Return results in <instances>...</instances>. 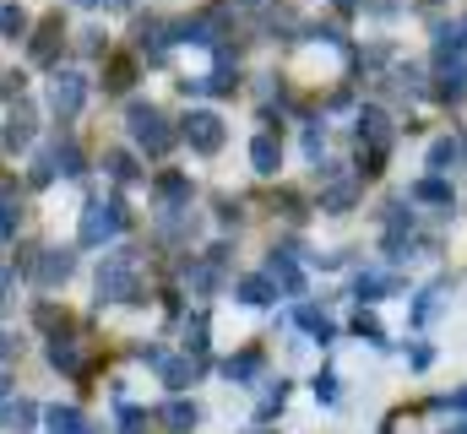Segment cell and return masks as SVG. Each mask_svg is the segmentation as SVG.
Returning a JSON list of instances; mask_svg holds the SVG:
<instances>
[{
	"mask_svg": "<svg viewBox=\"0 0 467 434\" xmlns=\"http://www.w3.org/2000/svg\"><path fill=\"white\" fill-rule=\"evenodd\" d=\"M125 82H130V66H125V60H119V66H109V88H115V93H119Z\"/></svg>",
	"mask_w": 467,
	"mask_h": 434,
	"instance_id": "74e56055",
	"label": "cell"
},
{
	"mask_svg": "<svg viewBox=\"0 0 467 434\" xmlns=\"http://www.w3.org/2000/svg\"><path fill=\"white\" fill-rule=\"evenodd\" d=\"M49 364L66 369V375H77V369H82V342H77V336H55V342H49Z\"/></svg>",
	"mask_w": 467,
	"mask_h": 434,
	"instance_id": "9a60e30c",
	"label": "cell"
},
{
	"mask_svg": "<svg viewBox=\"0 0 467 434\" xmlns=\"http://www.w3.org/2000/svg\"><path fill=\"white\" fill-rule=\"evenodd\" d=\"M266 283H277L288 299H299L305 294V272L294 266V255H283V250H272V261H266Z\"/></svg>",
	"mask_w": 467,
	"mask_h": 434,
	"instance_id": "9c48e42d",
	"label": "cell"
},
{
	"mask_svg": "<svg viewBox=\"0 0 467 434\" xmlns=\"http://www.w3.org/2000/svg\"><path fill=\"white\" fill-rule=\"evenodd\" d=\"M180 136H185V141H191L196 152H218V147H223V119H218L213 108H191V114H185V130H180Z\"/></svg>",
	"mask_w": 467,
	"mask_h": 434,
	"instance_id": "5b68a950",
	"label": "cell"
},
{
	"mask_svg": "<svg viewBox=\"0 0 467 434\" xmlns=\"http://www.w3.org/2000/svg\"><path fill=\"white\" fill-rule=\"evenodd\" d=\"M435 93H441L446 104H457V98L467 93V66H451V71L441 77V88H435Z\"/></svg>",
	"mask_w": 467,
	"mask_h": 434,
	"instance_id": "cb8c5ba5",
	"label": "cell"
},
{
	"mask_svg": "<svg viewBox=\"0 0 467 434\" xmlns=\"http://www.w3.org/2000/svg\"><path fill=\"white\" fill-rule=\"evenodd\" d=\"M223 369H229V380H255V375H261V353H239Z\"/></svg>",
	"mask_w": 467,
	"mask_h": 434,
	"instance_id": "d4e9b609",
	"label": "cell"
},
{
	"mask_svg": "<svg viewBox=\"0 0 467 434\" xmlns=\"http://www.w3.org/2000/svg\"><path fill=\"white\" fill-rule=\"evenodd\" d=\"M141 283H136V250H119L99 266V305H136Z\"/></svg>",
	"mask_w": 467,
	"mask_h": 434,
	"instance_id": "6da1fadb",
	"label": "cell"
},
{
	"mask_svg": "<svg viewBox=\"0 0 467 434\" xmlns=\"http://www.w3.org/2000/svg\"><path fill=\"white\" fill-rule=\"evenodd\" d=\"M358 191H364V180H358V174L332 180V185H327V196H321V207H327V212H348L353 202H358Z\"/></svg>",
	"mask_w": 467,
	"mask_h": 434,
	"instance_id": "8fae6325",
	"label": "cell"
},
{
	"mask_svg": "<svg viewBox=\"0 0 467 434\" xmlns=\"http://www.w3.org/2000/svg\"><path fill=\"white\" fill-rule=\"evenodd\" d=\"M413 202H430V207H451V185H446V180H419V185H413Z\"/></svg>",
	"mask_w": 467,
	"mask_h": 434,
	"instance_id": "44dd1931",
	"label": "cell"
},
{
	"mask_svg": "<svg viewBox=\"0 0 467 434\" xmlns=\"http://www.w3.org/2000/svg\"><path fill=\"white\" fill-rule=\"evenodd\" d=\"M125 228V202H88L82 212V244H104Z\"/></svg>",
	"mask_w": 467,
	"mask_h": 434,
	"instance_id": "3957f363",
	"label": "cell"
},
{
	"mask_svg": "<svg viewBox=\"0 0 467 434\" xmlns=\"http://www.w3.org/2000/svg\"><path fill=\"white\" fill-rule=\"evenodd\" d=\"M119 434H147V413H141V408H125V402H119Z\"/></svg>",
	"mask_w": 467,
	"mask_h": 434,
	"instance_id": "d6a6232c",
	"label": "cell"
},
{
	"mask_svg": "<svg viewBox=\"0 0 467 434\" xmlns=\"http://www.w3.org/2000/svg\"><path fill=\"white\" fill-rule=\"evenodd\" d=\"M0 33H5V38H22V33H27V16H22L16 5H0Z\"/></svg>",
	"mask_w": 467,
	"mask_h": 434,
	"instance_id": "1f68e13d",
	"label": "cell"
},
{
	"mask_svg": "<svg viewBox=\"0 0 467 434\" xmlns=\"http://www.w3.org/2000/svg\"><path fill=\"white\" fill-rule=\"evenodd\" d=\"M185 347H191V353H207V315H202V310L185 321Z\"/></svg>",
	"mask_w": 467,
	"mask_h": 434,
	"instance_id": "f546056e",
	"label": "cell"
},
{
	"mask_svg": "<svg viewBox=\"0 0 467 434\" xmlns=\"http://www.w3.org/2000/svg\"><path fill=\"white\" fill-rule=\"evenodd\" d=\"M441 294H446V283H430V288L419 294V305H413V326H424L435 310H441Z\"/></svg>",
	"mask_w": 467,
	"mask_h": 434,
	"instance_id": "7402d4cb",
	"label": "cell"
},
{
	"mask_svg": "<svg viewBox=\"0 0 467 434\" xmlns=\"http://www.w3.org/2000/svg\"><path fill=\"white\" fill-rule=\"evenodd\" d=\"M104 163H109V174H115L119 185H130V180H141V169H136V158H130V152H109Z\"/></svg>",
	"mask_w": 467,
	"mask_h": 434,
	"instance_id": "484cf974",
	"label": "cell"
},
{
	"mask_svg": "<svg viewBox=\"0 0 467 434\" xmlns=\"http://www.w3.org/2000/svg\"><path fill=\"white\" fill-rule=\"evenodd\" d=\"M299 326H305L316 342H332V321H327V315H316L310 305H299Z\"/></svg>",
	"mask_w": 467,
	"mask_h": 434,
	"instance_id": "f1b7e54d",
	"label": "cell"
},
{
	"mask_svg": "<svg viewBox=\"0 0 467 434\" xmlns=\"http://www.w3.org/2000/svg\"><path fill=\"white\" fill-rule=\"evenodd\" d=\"M44 418H49V434H93V424L77 408H49Z\"/></svg>",
	"mask_w": 467,
	"mask_h": 434,
	"instance_id": "e0dca14e",
	"label": "cell"
},
{
	"mask_svg": "<svg viewBox=\"0 0 467 434\" xmlns=\"http://www.w3.org/2000/svg\"><path fill=\"white\" fill-rule=\"evenodd\" d=\"M33 418H38V408H33L27 397H11V402H0V429L22 434V429H33Z\"/></svg>",
	"mask_w": 467,
	"mask_h": 434,
	"instance_id": "7c38bea8",
	"label": "cell"
},
{
	"mask_svg": "<svg viewBox=\"0 0 467 434\" xmlns=\"http://www.w3.org/2000/svg\"><path fill=\"white\" fill-rule=\"evenodd\" d=\"M283 402H288V386H283V380H277V386H272V391H266V402H261V418H266V413H277V408H283Z\"/></svg>",
	"mask_w": 467,
	"mask_h": 434,
	"instance_id": "d590c367",
	"label": "cell"
},
{
	"mask_svg": "<svg viewBox=\"0 0 467 434\" xmlns=\"http://www.w3.org/2000/svg\"><path fill=\"white\" fill-rule=\"evenodd\" d=\"M136 353H141V358H147V364H152V369L163 375V386H174V391L196 380V364H185V358H169L163 347H136Z\"/></svg>",
	"mask_w": 467,
	"mask_h": 434,
	"instance_id": "ba28073f",
	"label": "cell"
},
{
	"mask_svg": "<svg viewBox=\"0 0 467 434\" xmlns=\"http://www.w3.org/2000/svg\"><path fill=\"white\" fill-rule=\"evenodd\" d=\"M44 163L60 169V174H82V152H77V141H60L55 152H44Z\"/></svg>",
	"mask_w": 467,
	"mask_h": 434,
	"instance_id": "ffe728a7",
	"label": "cell"
},
{
	"mask_svg": "<svg viewBox=\"0 0 467 434\" xmlns=\"http://www.w3.org/2000/svg\"><path fill=\"white\" fill-rule=\"evenodd\" d=\"M451 163H457V141H451V136H441V141L430 147V169H435V174H446Z\"/></svg>",
	"mask_w": 467,
	"mask_h": 434,
	"instance_id": "4316f807",
	"label": "cell"
},
{
	"mask_svg": "<svg viewBox=\"0 0 467 434\" xmlns=\"http://www.w3.org/2000/svg\"><path fill=\"white\" fill-rule=\"evenodd\" d=\"M158 202H163V212H185L191 180H185V174H163V180H158Z\"/></svg>",
	"mask_w": 467,
	"mask_h": 434,
	"instance_id": "4fadbf2b",
	"label": "cell"
},
{
	"mask_svg": "<svg viewBox=\"0 0 467 434\" xmlns=\"http://www.w3.org/2000/svg\"><path fill=\"white\" fill-rule=\"evenodd\" d=\"M60 44H66V27H60V16H49V22L38 27V38L27 44V55H33L38 66H49V60L60 55Z\"/></svg>",
	"mask_w": 467,
	"mask_h": 434,
	"instance_id": "30bf717a",
	"label": "cell"
},
{
	"mask_svg": "<svg viewBox=\"0 0 467 434\" xmlns=\"http://www.w3.org/2000/svg\"><path fill=\"white\" fill-rule=\"evenodd\" d=\"M239 5H266V0H239Z\"/></svg>",
	"mask_w": 467,
	"mask_h": 434,
	"instance_id": "60d3db41",
	"label": "cell"
},
{
	"mask_svg": "<svg viewBox=\"0 0 467 434\" xmlns=\"http://www.w3.org/2000/svg\"><path fill=\"white\" fill-rule=\"evenodd\" d=\"M305 152H310V163H321V152H327V130H305Z\"/></svg>",
	"mask_w": 467,
	"mask_h": 434,
	"instance_id": "e575fe53",
	"label": "cell"
},
{
	"mask_svg": "<svg viewBox=\"0 0 467 434\" xmlns=\"http://www.w3.org/2000/svg\"><path fill=\"white\" fill-rule=\"evenodd\" d=\"M16 185H5L0 180V233H16Z\"/></svg>",
	"mask_w": 467,
	"mask_h": 434,
	"instance_id": "603a6c76",
	"label": "cell"
},
{
	"mask_svg": "<svg viewBox=\"0 0 467 434\" xmlns=\"http://www.w3.org/2000/svg\"><path fill=\"white\" fill-rule=\"evenodd\" d=\"M130 136H136V147H147L152 158H163V152L174 147V130H169V119H163L152 104H130Z\"/></svg>",
	"mask_w": 467,
	"mask_h": 434,
	"instance_id": "7a4b0ae2",
	"label": "cell"
},
{
	"mask_svg": "<svg viewBox=\"0 0 467 434\" xmlns=\"http://www.w3.org/2000/svg\"><path fill=\"white\" fill-rule=\"evenodd\" d=\"M250 163H255V174H277V163H283L277 136H255V141H250Z\"/></svg>",
	"mask_w": 467,
	"mask_h": 434,
	"instance_id": "5bb4252c",
	"label": "cell"
},
{
	"mask_svg": "<svg viewBox=\"0 0 467 434\" xmlns=\"http://www.w3.org/2000/svg\"><path fill=\"white\" fill-rule=\"evenodd\" d=\"M391 288V277H380V272H369V277H358V299H380Z\"/></svg>",
	"mask_w": 467,
	"mask_h": 434,
	"instance_id": "836d02e7",
	"label": "cell"
},
{
	"mask_svg": "<svg viewBox=\"0 0 467 434\" xmlns=\"http://www.w3.org/2000/svg\"><path fill=\"white\" fill-rule=\"evenodd\" d=\"M239 299H244V305H272V283H266V277H244V283H239Z\"/></svg>",
	"mask_w": 467,
	"mask_h": 434,
	"instance_id": "83f0119b",
	"label": "cell"
},
{
	"mask_svg": "<svg viewBox=\"0 0 467 434\" xmlns=\"http://www.w3.org/2000/svg\"><path fill=\"white\" fill-rule=\"evenodd\" d=\"M27 141H33V108L16 104L5 114V147H27Z\"/></svg>",
	"mask_w": 467,
	"mask_h": 434,
	"instance_id": "2e32d148",
	"label": "cell"
},
{
	"mask_svg": "<svg viewBox=\"0 0 467 434\" xmlns=\"http://www.w3.org/2000/svg\"><path fill=\"white\" fill-rule=\"evenodd\" d=\"M71 272H77V255H71V250H33L27 277H33L38 288H55V283H66Z\"/></svg>",
	"mask_w": 467,
	"mask_h": 434,
	"instance_id": "8992f818",
	"label": "cell"
},
{
	"mask_svg": "<svg viewBox=\"0 0 467 434\" xmlns=\"http://www.w3.org/2000/svg\"><path fill=\"white\" fill-rule=\"evenodd\" d=\"M88 104V77L82 71H60L55 82H49V108L60 114V119H77Z\"/></svg>",
	"mask_w": 467,
	"mask_h": 434,
	"instance_id": "277c9868",
	"label": "cell"
},
{
	"mask_svg": "<svg viewBox=\"0 0 467 434\" xmlns=\"http://www.w3.org/2000/svg\"><path fill=\"white\" fill-rule=\"evenodd\" d=\"M358 141H369V163H380V158H386V147H391V119H386L375 104L358 114Z\"/></svg>",
	"mask_w": 467,
	"mask_h": 434,
	"instance_id": "52a82bcc",
	"label": "cell"
},
{
	"mask_svg": "<svg viewBox=\"0 0 467 434\" xmlns=\"http://www.w3.org/2000/svg\"><path fill=\"white\" fill-rule=\"evenodd\" d=\"M163 33H169L163 22H141L136 44H141V55H147V60H163V55H169V38H163Z\"/></svg>",
	"mask_w": 467,
	"mask_h": 434,
	"instance_id": "ac0fdd59",
	"label": "cell"
},
{
	"mask_svg": "<svg viewBox=\"0 0 467 434\" xmlns=\"http://www.w3.org/2000/svg\"><path fill=\"white\" fill-rule=\"evenodd\" d=\"M353 331H358V336H364L369 347H386V331H380V321H375V315H364V310H358V321H353Z\"/></svg>",
	"mask_w": 467,
	"mask_h": 434,
	"instance_id": "4dcf8cb0",
	"label": "cell"
},
{
	"mask_svg": "<svg viewBox=\"0 0 467 434\" xmlns=\"http://www.w3.org/2000/svg\"><path fill=\"white\" fill-rule=\"evenodd\" d=\"M158 418H163L169 429L185 434V429H196V424H202V408H196V402H169V408H163Z\"/></svg>",
	"mask_w": 467,
	"mask_h": 434,
	"instance_id": "d6986e66",
	"label": "cell"
},
{
	"mask_svg": "<svg viewBox=\"0 0 467 434\" xmlns=\"http://www.w3.org/2000/svg\"><path fill=\"white\" fill-rule=\"evenodd\" d=\"M77 5H88V11H99V5H109V11H119V5H130V0H77Z\"/></svg>",
	"mask_w": 467,
	"mask_h": 434,
	"instance_id": "f35d334b",
	"label": "cell"
},
{
	"mask_svg": "<svg viewBox=\"0 0 467 434\" xmlns=\"http://www.w3.org/2000/svg\"><path fill=\"white\" fill-rule=\"evenodd\" d=\"M316 397L332 408V402H337V375H321V380H316Z\"/></svg>",
	"mask_w": 467,
	"mask_h": 434,
	"instance_id": "8d00e7d4",
	"label": "cell"
},
{
	"mask_svg": "<svg viewBox=\"0 0 467 434\" xmlns=\"http://www.w3.org/2000/svg\"><path fill=\"white\" fill-rule=\"evenodd\" d=\"M441 408H462V413H467V386H462V391H451V397H446Z\"/></svg>",
	"mask_w": 467,
	"mask_h": 434,
	"instance_id": "ab89813d",
	"label": "cell"
}]
</instances>
